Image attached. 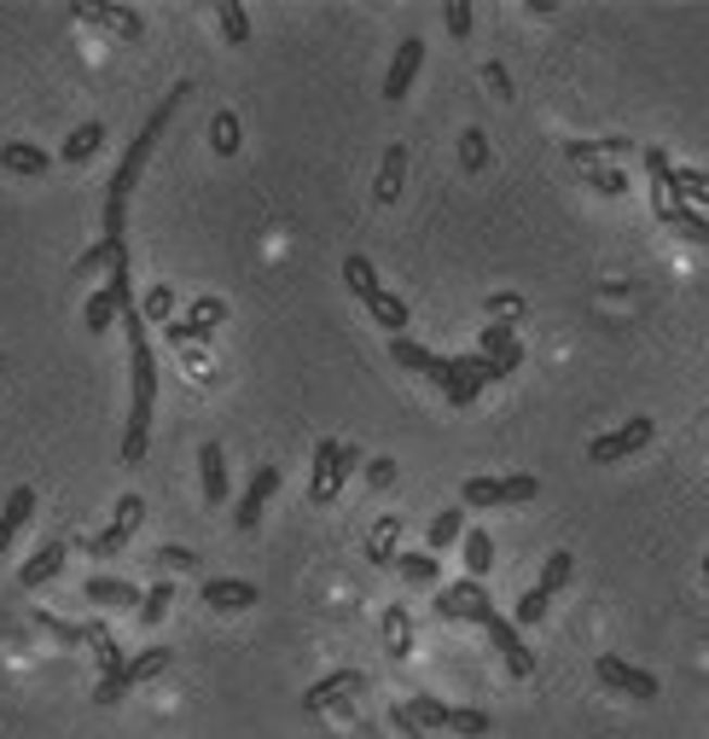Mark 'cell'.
I'll list each match as a JSON object with an SVG mask.
<instances>
[{
  "mask_svg": "<svg viewBox=\"0 0 709 739\" xmlns=\"http://www.w3.org/2000/svg\"><path fill=\"white\" fill-rule=\"evenodd\" d=\"M116 321L128 332V426H123V466H140L146 460V443H151V402H158V356H151V338H146V315L140 304H123Z\"/></svg>",
  "mask_w": 709,
  "mask_h": 739,
  "instance_id": "6da1fadb",
  "label": "cell"
},
{
  "mask_svg": "<svg viewBox=\"0 0 709 739\" xmlns=\"http://www.w3.org/2000/svg\"><path fill=\"white\" fill-rule=\"evenodd\" d=\"M181 99H187V88H175V94H169L163 106H158V111L146 116V128H140V134H134V140H128V152H123V163H116V170H111V181H105V205H128V193L140 187V170H146L151 146H158V134L169 128V116L181 111Z\"/></svg>",
  "mask_w": 709,
  "mask_h": 739,
  "instance_id": "7a4b0ae2",
  "label": "cell"
},
{
  "mask_svg": "<svg viewBox=\"0 0 709 739\" xmlns=\"http://www.w3.org/2000/svg\"><path fill=\"white\" fill-rule=\"evenodd\" d=\"M349 472H354V448L332 443V436H320V443H314V460H309V501H314V507H332Z\"/></svg>",
  "mask_w": 709,
  "mask_h": 739,
  "instance_id": "3957f363",
  "label": "cell"
},
{
  "mask_svg": "<svg viewBox=\"0 0 709 739\" xmlns=\"http://www.w3.org/2000/svg\"><path fill=\"white\" fill-rule=\"evenodd\" d=\"M542 495V478L518 472V478H471L460 501L465 507H530V501Z\"/></svg>",
  "mask_w": 709,
  "mask_h": 739,
  "instance_id": "277c9868",
  "label": "cell"
},
{
  "mask_svg": "<svg viewBox=\"0 0 709 739\" xmlns=\"http://www.w3.org/2000/svg\"><path fill=\"white\" fill-rule=\"evenodd\" d=\"M657 436V419L651 414H634L629 426H617V431H605V436H594V443H587V460L594 466H611V460H629V455H639V448H646Z\"/></svg>",
  "mask_w": 709,
  "mask_h": 739,
  "instance_id": "5b68a950",
  "label": "cell"
},
{
  "mask_svg": "<svg viewBox=\"0 0 709 739\" xmlns=\"http://www.w3.org/2000/svg\"><path fill=\"white\" fill-rule=\"evenodd\" d=\"M169 658H175L169 646H146V652H134V658H128L123 669H116V676H105V681L94 687V699H99V704H116V699L128 693V687H140V681H151V676H163Z\"/></svg>",
  "mask_w": 709,
  "mask_h": 739,
  "instance_id": "8992f818",
  "label": "cell"
},
{
  "mask_svg": "<svg viewBox=\"0 0 709 739\" xmlns=\"http://www.w3.org/2000/svg\"><path fill=\"white\" fill-rule=\"evenodd\" d=\"M594 676L611 687V693H629V699H657V676L651 669H639L629 658H617V652H599L594 658Z\"/></svg>",
  "mask_w": 709,
  "mask_h": 739,
  "instance_id": "52a82bcc",
  "label": "cell"
},
{
  "mask_svg": "<svg viewBox=\"0 0 709 739\" xmlns=\"http://www.w3.org/2000/svg\"><path fill=\"white\" fill-rule=\"evenodd\" d=\"M436 612H443L448 624H483V617L495 612V600L483 594V582L460 577V582H448L443 594H436Z\"/></svg>",
  "mask_w": 709,
  "mask_h": 739,
  "instance_id": "ba28073f",
  "label": "cell"
},
{
  "mask_svg": "<svg viewBox=\"0 0 709 739\" xmlns=\"http://www.w3.org/2000/svg\"><path fill=\"white\" fill-rule=\"evenodd\" d=\"M140 518H146V495H123V501H116V518L88 542V553H94V559H111V553H123L128 535L140 530Z\"/></svg>",
  "mask_w": 709,
  "mask_h": 739,
  "instance_id": "9c48e42d",
  "label": "cell"
},
{
  "mask_svg": "<svg viewBox=\"0 0 709 739\" xmlns=\"http://www.w3.org/2000/svg\"><path fill=\"white\" fill-rule=\"evenodd\" d=\"M419 71H425V41H419V36H401L390 71H384V99H390V106H401V99L413 94Z\"/></svg>",
  "mask_w": 709,
  "mask_h": 739,
  "instance_id": "30bf717a",
  "label": "cell"
},
{
  "mask_svg": "<svg viewBox=\"0 0 709 739\" xmlns=\"http://www.w3.org/2000/svg\"><path fill=\"white\" fill-rule=\"evenodd\" d=\"M483 629H488V641H495V652L506 658V669H512L518 681H523V676H535V652L518 641V624H512V617L488 612V617H483Z\"/></svg>",
  "mask_w": 709,
  "mask_h": 739,
  "instance_id": "8fae6325",
  "label": "cell"
},
{
  "mask_svg": "<svg viewBox=\"0 0 709 739\" xmlns=\"http://www.w3.org/2000/svg\"><path fill=\"white\" fill-rule=\"evenodd\" d=\"M274 490H279V466L268 460V466H257V478H250V490H245V501H239V513H233V525H239V530H257V525H262V507L274 501Z\"/></svg>",
  "mask_w": 709,
  "mask_h": 739,
  "instance_id": "7c38bea8",
  "label": "cell"
},
{
  "mask_svg": "<svg viewBox=\"0 0 709 739\" xmlns=\"http://www.w3.org/2000/svg\"><path fill=\"white\" fill-rule=\"evenodd\" d=\"M257 600H262V588L245 582V577H210L204 582V606L210 612H250Z\"/></svg>",
  "mask_w": 709,
  "mask_h": 739,
  "instance_id": "4fadbf2b",
  "label": "cell"
},
{
  "mask_svg": "<svg viewBox=\"0 0 709 739\" xmlns=\"http://www.w3.org/2000/svg\"><path fill=\"white\" fill-rule=\"evenodd\" d=\"M361 687H366L361 669H332V676H320L309 693H302V711H332L344 693H361Z\"/></svg>",
  "mask_w": 709,
  "mask_h": 739,
  "instance_id": "5bb4252c",
  "label": "cell"
},
{
  "mask_svg": "<svg viewBox=\"0 0 709 739\" xmlns=\"http://www.w3.org/2000/svg\"><path fill=\"white\" fill-rule=\"evenodd\" d=\"M64 559H71V547H64V542L36 547V553L24 559V570H18V588H41V582H53L59 570H64Z\"/></svg>",
  "mask_w": 709,
  "mask_h": 739,
  "instance_id": "9a60e30c",
  "label": "cell"
},
{
  "mask_svg": "<svg viewBox=\"0 0 709 739\" xmlns=\"http://www.w3.org/2000/svg\"><path fill=\"white\" fill-rule=\"evenodd\" d=\"M29 513H36V490H29V483H18V490L7 495V507H0V553L18 542V530L29 525Z\"/></svg>",
  "mask_w": 709,
  "mask_h": 739,
  "instance_id": "2e32d148",
  "label": "cell"
},
{
  "mask_svg": "<svg viewBox=\"0 0 709 739\" xmlns=\"http://www.w3.org/2000/svg\"><path fill=\"white\" fill-rule=\"evenodd\" d=\"M82 600H94V606H134V612H140V588H134V582H123V577H88V582H82Z\"/></svg>",
  "mask_w": 709,
  "mask_h": 739,
  "instance_id": "e0dca14e",
  "label": "cell"
},
{
  "mask_svg": "<svg viewBox=\"0 0 709 739\" xmlns=\"http://www.w3.org/2000/svg\"><path fill=\"white\" fill-rule=\"evenodd\" d=\"M227 321V309L215 304V297H204V304L192 309V321H169V344H187V338H210L215 327Z\"/></svg>",
  "mask_w": 709,
  "mask_h": 739,
  "instance_id": "ac0fdd59",
  "label": "cell"
},
{
  "mask_svg": "<svg viewBox=\"0 0 709 739\" xmlns=\"http://www.w3.org/2000/svg\"><path fill=\"white\" fill-rule=\"evenodd\" d=\"M198 483H204V501H210V507H222V501H227V455H222L215 443L198 448Z\"/></svg>",
  "mask_w": 709,
  "mask_h": 739,
  "instance_id": "d6986e66",
  "label": "cell"
},
{
  "mask_svg": "<svg viewBox=\"0 0 709 739\" xmlns=\"http://www.w3.org/2000/svg\"><path fill=\"white\" fill-rule=\"evenodd\" d=\"M0 170H7V175H47V170H53V158H47L41 146H29V140H7V146H0Z\"/></svg>",
  "mask_w": 709,
  "mask_h": 739,
  "instance_id": "ffe728a7",
  "label": "cell"
},
{
  "mask_svg": "<svg viewBox=\"0 0 709 739\" xmlns=\"http://www.w3.org/2000/svg\"><path fill=\"white\" fill-rule=\"evenodd\" d=\"M344 280H349V292L361 297V304H373V297L384 292V285H378V268L366 262L361 250H349V257H344Z\"/></svg>",
  "mask_w": 709,
  "mask_h": 739,
  "instance_id": "44dd1931",
  "label": "cell"
},
{
  "mask_svg": "<svg viewBox=\"0 0 709 739\" xmlns=\"http://www.w3.org/2000/svg\"><path fill=\"white\" fill-rule=\"evenodd\" d=\"M82 19L111 24L116 36H128V41H140V36H146V24H140V12H134V7H82Z\"/></svg>",
  "mask_w": 709,
  "mask_h": 739,
  "instance_id": "7402d4cb",
  "label": "cell"
},
{
  "mask_svg": "<svg viewBox=\"0 0 709 739\" xmlns=\"http://www.w3.org/2000/svg\"><path fill=\"white\" fill-rule=\"evenodd\" d=\"M366 315H373V321H378L384 332H396V338H408V321H413V315H408V304H401L396 292H378L373 304H366Z\"/></svg>",
  "mask_w": 709,
  "mask_h": 739,
  "instance_id": "603a6c76",
  "label": "cell"
},
{
  "mask_svg": "<svg viewBox=\"0 0 709 739\" xmlns=\"http://www.w3.org/2000/svg\"><path fill=\"white\" fill-rule=\"evenodd\" d=\"M453 542H465V507H443L431 518V553H448Z\"/></svg>",
  "mask_w": 709,
  "mask_h": 739,
  "instance_id": "cb8c5ba5",
  "label": "cell"
},
{
  "mask_svg": "<svg viewBox=\"0 0 709 739\" xmlns=\"http://www.w3.org/2000/svg\"><path fill=\"white\" fill-rule=\"evenodd\" d=\"M215 24H222L227 47H245L250 41V12L239 7V0H215Z\"/></svg>",
  "mask_w": 709,
  "mask_h": 739,
  "instance_id": "d4e9b609",
  "label": "cell"
},
{
  "mask_svg": "<svg viewBox=\"0 0 709 739\" xmlns=\"http://www.w3.org/2000/svg\"><path fill=\"white\" fill-rule=\"evenodd\" d=\"M488 565H495V535H488V530H465V577L483 582Z\"/></svg>",
  "mask_w": 709,
  "mask_h": 739,
  "instance_id": "484cf974",
  "label": "cell"
},
{
  "mask_svg": "<svg viewBox=\"0 0 709 739\" xmlns=\"http://www.w3.org/2000/svg\"><path fill=\"white\" fill-rule=\"evenodd\" d=\"M99 146H105V123H82L71 140H64V163H88Z\"/></svg>",
  "mask_w": 709,
  "mask_h": 739,
  "instance_id": "4316f807",
  "label": "cell"
},
{
  "mask_svg": "<svg viewBox=\"0 0 709 739\" xmlns=\"http://www.w3.org/2000/svg\"><path fill=\"white\" fill-rule=\"evenodd\" d=\"M384 641H390V658H413V624L401 606L384 612Z\"/></svg>",
  "mask_w": 709,
  "mask_h": 739,
  "instance_id": "83f0119b",
  "label": "cell"
},
{
  "mask_svg": "<svg viewBox=\"0 0 709 739\" xmlns=\"http://www.w3.org/2000/svg\"><path fill=\"white\" fill-rule=\"evenodd\" d=\"M408 716L419 722V728H448L453 704H443V699H431V693H408Z\"/></svg>",
  "mask_w": 709,
  "mask_h": 739,
  "instance_id": "f1b7e54d",
  "label": "cell"
},
{
  "mask_svg": "<svg viewBox=\"0 0 709 739\" xmlns=\"http://www.w3.org/2000/svg\"><path fill=\"white\" fill-rule=\"evenodd\" d=\"M669 187H674V198H681V205H709V175H704V170H674Z\"/></svg>",
  "mask_w": 709,
  "mask_h": 739,
  "instance_id": "f546056e",
  "label": "cell"
},
{
  "mask_svg": "<svg viewBox=\"0 0 709 739\" xmlns=\"http://www.w3.org/2000/svg\"><path fill=\"white\" fill-rule=\"evenodd\" d=\"M401 175H408V152H401V146H390V152H384V170H378V198H384V205L401 193Z\"/></svg>",
  "mask_w": 709,
  "mask_h": 739,
  "instance_id": "4dcf8cb0",
  "label": "cell"
},
{
  "mask_svg": "<svg viewBox=\"0 0 709 739\" xmlns=\"http://www.w3.org/2000/svg\"><path fill=\"white\" fill-rule=\"evenodd\" d=\"M570 577H576V559H570V553L559 547V553H547V565H542V582H535V588H542V594H559V588H564Z\"/></svg>",
  "mask_w": 709,
  "mask_h": 739,
  "instance_id": "1f68e13d",
  "label": "cell"
},
{
  "mask_svg": "<svg viewBox=\"0 0 709 739\" xmlns=\"http://www.w3.org/2000/svg\"><path fill=\"white\" fill-rule=\"evenodd\" d=\"M82 327H88L94 338L116 327V304H111V292H94V297H88V309H82Z\"/></svg>",
  "mask_w": 709,
  "mask_h": 739,
  "instance_id": "d6a6232c",
  "label": "cell"
},
{
  "mask_svg": "<svg viewBox=\"0 0 709 739\" xmlns=\"http://www.w3.org/2000/svg\"><path fill=\"white\" fill-rule=\"evenodd\" d=\"M116 257H128V245H111V239H99V245H88L76 257V274H99V268H111Z\"/></svg>",
  "mask_w": 709,
  "mask_h": 739,
  "instance_id": "836d02e7",
  "label": "cell"
},
{
  "mask_svg": "<svg viewBox=\"0 0 709 739\" xmlns=\"http://www.w3.org/2000/svg\"><path fill=\"white\" fill-rule=\"evenodd\" d=\"M401 582H413V588H431L436 582V553H401Z\"/></svg>",
  "mask_w": 709,
  "mask_h": 739,
  "instance_id": "e575fe53",
  "label": "cell"
},
{
  "mask_svg": "<svg viewBox=\"0 0 709 739\" xmlns=\"http://www.w3.org/2000/svg\"><path fill=\"white\" fill-rule=\"evenodd\" d=\"M547 606H552V594H542V588H523V594H518V606H512V624H523V629H530V624H542Z\"/></svg>",
  "mask_w": 709,
  "mask_h": 739,
  "instance_id": "d590c367",
  "label": "cell"
},
{
  "mask_svg": "<svg viewBox=\"0 0 709 739\" xmlns=\"http://www.w3.org/2000/svg\"><path fill=\"white\" fill-rule=\"evenodd\" d=\"M390 361H396V367H408V373H431V361H436V356H431V349H419L413 338H390Z\"/></svg>",
  "mask_w": 709,
  "mask_h": 739,
  "instance_id": "8d00e7d4",
  "label": "cell"
},
{
  "mask_svg": "<svg viewBox=\"0 0 709 739\" xmlns=\"http://www.w3.org/2000/svg\"><path fill=\"white\" fill-rule=\"evenodd\" d=\"M488 728H495V716H483V711H465V704H453V716H448V734H465V739H483Z\"/></svg>",
  "mask_w": 709,
  "mask_h": 739,
  "instance_id": "74e56055",
  "label": "cell"
},
{
  "mask_svg": "<svg viewBox=\"0 0 709 739\" xmlns=\"http://www.w3.org/2000/svg\"><path fill=\"white\" fill-rule=\"evenodd\" d=\"M169 600H175V588H169V582H158V588H146V600H140V624H146V629H158V624H163Z\"/></svg>",
  "mask_w": 709,
  "mask_h": 739,
  "instance_id": "f35d334b",
  "label": "cell"
},
{
  "mask_svg": "<svg viewBox=\"0 0 709 739\" xmlns=\"http://www.w3.org/2000/svg\"><path fill=\"white\" fill-rule=\"evenodd\" d=\"M587 181L605 193V198H617V193H629V175L622 170H599V163H587Z\"/></svg>",
  "mask_w": 709,
  "mask_h": 739,
  "instance_id": "ab89813d",
  "label": "cell"
},
{
  "mask_svg": "<svg viewBox=\"0 0 709 739\" xmlns=\"http://www.w3.org/2000/svg\"><path fill=\"white\" fill-rule=\"evenodd\" d=\"M443 19H448V29H453V36H471V24H477V7H471V0H453V7L443 12Z\"/></svg>",
  "mask_w": 709,
  "mask_h": 739,
  "instance_id": "60d3db41",
  "label": "cell"
},
{
  "mask_svg": "<svg viewBox=\"0 0 709 739\" xmlns=\"http://www.w3.org/2000/svg\"><path fill=\"white\" fill-rule=\"evenodd\" d=\"M488 163V146H483V128H465V170H483Z\"/></svg>",
  "mask_w": 709,
  "mask_h": 739,
  "instance_id": "b9f144b4",
  "label": "cell"
},
{
  "mask_svg": "<svg viewBox=\"0 0 709 739\" xmlns=\"http://www.w3.org/2000/svg\"><path fill=\"white\" fill-rule=\"evenodd\" d=\"M169 304H175V297H169V285H158V292L146 297L140 315H146V321H163V327H169Z\"/></svg>",
  "mask_w": 709,
  "mask_h": 739,
  "instance_id": "7bdbcfd3",
  "label": "cell"
},
{
  "mask_svg": "<svg viewBox=\"0 0 709 739\" xmlns=\"http://www.w3.org/2000/svg\"><path fill=\"white\" fill-rule=\"evenodd\" d=\"M239 146V123L233 116H215V152H233Z\"/></svg>",
  "mask_w": 709,
  "mask_h": 739,
  "instance_id": "ee69618b",
  "label": "cell"
},
{
  "mask_svg": "<svg viewBox=\"0 0 709 739\" xmlns=\"http://www.w3.org/2000/svg\"><path fill=\"white\" fill-rule=\"evenodd\" d=\"M158 559H163V570H192V565H198V553H192V547H163Z\"/></svg>",
  "mask_w": 709,
  "mask_h": 739,
  "instance_id": "f6af8a7d",
  "label": "cell"
},
{
  "mask_svg": "<svg viewBox=\"0 0 709 739\" xmlns=\"http://www.w3.org/2000/svg\"><path fill=\"white\" fill-rule=\"evenodd\" d=\"M396 728H401V739H425V728L408 716V704H396Z\"/></svg>",
  "mask_w": 709,
  "mask_h": 739,
  "instance_id": "bcb514c9",
  "label": "cell"
},
{
  "mask_svg": "<svg viewBox=\"0 0 709 739\" xmlns=\"http://www.w3.org/2000/svg\"><path fill=\"white\" fill-rule=\"evenodd\" d=\"M483 82H488V88H495L500 99H506V94H512V88H506V71H500V64H488V71H483Z\"/></svg>",
  "mask_w": 709,
  "mask_h": 739,
  "instance_id": "7dc6e473",
  "label": "cell"
},
{
  "mask_svg": "<svg viewBox=\"0 0 709 739\" xmlns=\"http://www.w3.org/2000/svg\"><path fill=\"white\" fill-rule=\"evenodd\" d=\"M0 367H7V361H0Z\"/></svg>",
  "mask_w": 709,
  "mask_h": 739,
  "instance_id": "c3c4849f",
  "label": "cell"
}]
</instances>
